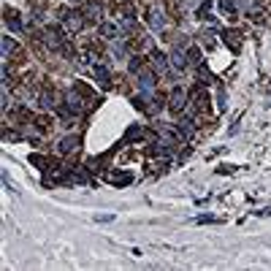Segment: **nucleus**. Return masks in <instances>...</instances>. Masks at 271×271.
I'll return each instance as SVG.
<instances>
[{"label": "nucleus", "instance_id": "nucleus-1", "mask_svg": "<svg viewBox=\"0 0 271 271\" xmlns=\"http://www.w3.org/2000/svg\"><path fill=\"white\" fill-rule=\"evenodd\" d=\"M87 25V17H84V9H79V11H71L68 17H65V30L74 36V33H79Z\"/></svg>", "mask_w": 271, "mask_h": 271}, {"label": "nucleus", "instance_id": "nucleus-2", "mask_svg": "<svg viewBox=\"0 0 271 271\" xmlns=\"http://www.w3.org/2000/svg\"><path fill=\"white\" fill-rule=\"evenodd\" d=\"M220 36H222V41H225L228 49H233V52H241V44H244V36L239 30H233V28H225V30H220Z\"/></svg>", "mask_w": 271, "mask_h": 271}, {"label": "nucleus", "instance_id": "nucleus-3", "mask_svg": "<svg viewBox=\"0 0 271 271\" xmlns=\"http://www.w3.org/2000/svg\"><path fill=\"white\" fill-rule=\"evenodd\" d=\"M79 147H82V136H79V133H74V136H68V138H63V141H60V152H63V155H68V157H74L79 152Z\"/></svg>", "mask_w": 271, "mask_h": 271}, {"label": "nucleus", "instance_id": "nucleus-4", "mask_svg": "<svg viewBox=\"0 0 271 271\" xmlns=\"http://www.w3.org/2000/svg\"><path fill=\"white\" fill-rule=\"evenodd\" d=\"M163 9H166V14L171 17V22L179 25L182 22V0H160Z\"/></svg>", "mask_w": 271, "mask_h": 271}, {"label": "nucleus", "instance_id": "nucleus-5", "mask_svg": "<svg viewBox=\"0 0 271 271\" xmlns=\"http://www.w3.org/2000/svg\"><path fill=\"white\" fill-rule=\"evenodd\" d=\"M144 19H147V25L152 30H163V28H166V19H163L160 9H147V11H144Z\"/></svg>", "mask_w": 271, "mask_h": 271}, {"label": "nucleus", "instance_id": "nucleus-6", "mask_svg": "<svg viewBox=\"0 0 271 271\" xmlns=\"http://www.w3.org/2000/svg\"><path fill=\"white\" fill-rule=\"evenodd\" d=\"M184 103H187V90L176 87L174 92H171V111H174V114H179V111L184 109Z\"/></svg>", "mask_w": 271, "mask_h": 271}, {"label": "nucleus", "instance_id": "nucleus-7", "mask_svg": "<svg viewBox=\"0 0 271 271\" xmlns=\"http://www.w3.org/2000/svg\"><path fill=\"white\" fill-rule=\"evenodd\" d=\"M3 14H6V28H9L11 33H22V19H19V14L14 9H3Z\"/></svg>", "mask_w": 271, "mask_h": 271}, {"label": "nucleus", "instance_id": "nucleus-8", "mask_svg": "<svg viewBox=\"0 0 271 271\" xmlns=\"http://www.w3.org/2000/svg\"><path fill=\"white\" fill-rule=\"evenodd\" d=\"M220 3V9H222V14H225L228 19H239V6H236V0H217Z\"/></svg>", "mask_w": 271, "mask_h": 271}, {"label": "nucleus", "instance_id": "nucleus-9", "mask_svg": "<svg viewBox=\"0 0 271 271\" xmlns=\"http://www.w3.org/2000/svg\"><path fill=\"white\" fill-rule=\"evenodd\" d=\"M92 76H95L98 82H101V87H103V90H111V74L103 68V65H95V68H92Z\"/></svg>", "mask_w": 271, "mask_h": 271}, {"label": "nucleus", "instance_id": "nucleus-10", "mask_svg": "<svg viewBox=\"0 0 271 271\" xmlns=\"http://www.w3.org/2000/svg\"><path fill=\"white\" fill-rule=\"evenodd\" d=\"M106 179H109L111 184H130V182H133V176H130L128 171H114V174H109Z\"/></svg>", "mask_w": 271, "mask_h": 271}, {"label": "nucleus", "instance_id": "nucleus-11", "mask_svg": "<svg viewBox=\"0 0 271 271\" xmlns=\"http://www.w3.org/2000/svg\"><path fill=\"white\" fill-rule=\"evenodd\" d=\"M141 138H147V133H144L138 125H133V128L125 133V138H122V144H133V141H141Z\"/></svg>", "mask_w": 271, "mask_h": 271}, {"label": "nucleus", "instance_id": "nucleus-12", "mask_svg": "<svg viewBox=\"0 0 271 271\" xmlns=\"http://www.w3.org/2000/svg\"><path fill=\"white\" fill-rule=\"evenodd\" d=\"M195 76L201 79V84H206V87H209V84H214V82H217V79H214V76L209 74L206 63H201V65H198V68H195Z\"/></svg>", "mask_w": 271, "mask_h": 271}, {"label": "nucleus", "instance_id": "nucleus-13", "mask_svg": "<svg viewBox=\"0 0 271 271\" xmlns=\"http://www.w3.org/2000/svg\"><path fill=\"white\" fill-rule=\"evenodd\" d=\"M247 17H249V22H252V25H263V22H266V11H263L260 6H252V9L247 11Z\"/></svg>", "mask_w": 271, "mask_h": 271}, {"label": "nucleus", "instance_id": "nucleus-14", "mask_svg": "<svg viewBox=\"0 0 271 271\" xmlns=\"http://www.w3.org/2000/svg\"><path fill=\"white\" fill-rule=\"evenodd\" d=\"M184 55H187V63L190 65H201L203 60H201V49H198V46H187V49H184Z\"/></svg>", "mask_w": 271, "mask_h": 271}, {"label": "nucleus", "instance_id": "nucleus-15", "mask_svg": "<svg viewBox=\"0 0 271 271\" xmlns=\"http://www.w3.org/2000/svg\"><path fill=\"white\" fill-rule=\"evenodd\" d=\"M198 19H203V22H211V25H214V17H211V0H206V3L198 9ZM214 28H217V25H214Z\"/></svg>", "mask_w": 271, "mask_h": 271}, {"label": "nucleus", "instance_id": "nucleus-16", "mask_svg": "<svg viewBox=\"0 0 271 271\" xmlns=\"http://www.w3.org/2000/svg\"><path fill=\"white\" fill-rule=\"evenodd\" d=\"M33 125H36L41 133H49V130H52V120H49V117H36V120H33Z\"/></svg>", "mask_w": 271, "mask_h": 271}, {"label": "nucleus", "instance_id": "nucleus-17", "mask_svg": "<svg viewBox=\"0 0 271 271\" xmlns=\"http://www.w3.org/2000/svg\"><path fill=\"white\" fill-rule=\"evenodd\" d=\"M101 36H106V38H120V30H117L114 25H109V22H101Z\"/></svg>", "mask_w": 271, "mask_h": 271}, {"label": "nucleus", "instance_id": "nucleus-18", "mask_svg": "<svg viewBox=\"0 0 271 271\" xmlns=\"http://www.w3.org/2000/svg\"><path fill=\"white\" fill-rule=\"evenodd\" d=\"M14 49H17L14 38H11V36H3V60H6V57H9V55H11V52H14Z\"/></svg>", "mask_w": 271, "mask_h": 271}, {"label": "nucleus", "instance_id": "nucleus-19", "mask_svg": "<svg viewBox=\"0 0 271 271\" xmlns=\"http://www.w3.org/2000/svg\"><path fill=\"white\" fill-rule=\"evenodd\" d=\"M198 38H201L203 46H211V49H214V38H211V30H201V33H198Z\"/></svg>", "mask_w": 271, "mask_h": 271}, {"label": "nucleus", "instance_id": "nucleus-20", "mask_svg": "<svg viewBox=\"0 0 271 271\" xmlns=\"http://www.w3.org/2000/svg\"><path fill=\"white\" fill-rule=\"evenodd\" d=\"M44 6H46V0H30V9L33 11H41Z\"/></svg>", "mask_w": 271, "mask_h": 271}, {"label": "nucleus", "instance_id": "nucleus-21", "mask_svg": "<svg viewBox=\"0 0 271 271\" xmlns=\"http://www.w3.org/2000/svg\"><path fill=\"white\" fill-rule=\"evenodd\" d=\"M74 3H76V0H74ZM82 3H84V0H82Z\"/></svg>", "mask_w": 271, "mask_h": 271}]
</instances>
